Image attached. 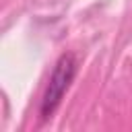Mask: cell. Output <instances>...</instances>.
Segmentation results:
<instances>
[{
	"instance_id": "6da1fadb",
	"label": "cell",
	"mask_w": 132,
	"mask_h": 132,
	"mask_svg": "<svg viewBox=\"0 0 132 132\" xmlns=\"http://www.w3.org/2000/svg\"><path fill=\"white\" fill-rule=\"evenodd\" d=\"M76 74V56L74 54H62L52 70V76H50V82H47V89L43 93V99H41V107H39V116L41 120H47L54 116V111L58 109V105L62 103L72 78Z\"/></svg>"
}]
</instances>
